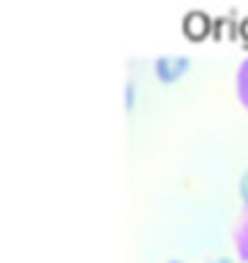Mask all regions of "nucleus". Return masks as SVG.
<instances>
[{
	"label": "nucleus",
	"instance_id": "obj_1",
	"mask_svg": "<svg viewBox=\"0 0 248 263\" xmlns=\"http://www.w3.org/2000/svg\"><path fill=\"white\" fill-rule=\"evenodd\" d=\"M188 71H190V59L182 57V54L161 57V59H156V64H153V73H156V78L166 85L178 83Z\"/></svg>",
	"mask_w": 248,
	"mask_h": 263
},
{
	"label": "nucleus",
	"instance_id": "obj_2",
	"mask_svg": "<svg viewBox=\"0 0 248 263\" xmlns=\"http://www.w3.org/2000/svg\"><path fill=\"white\" fill-rule=\"evenodd\" d=\"M239 195H241V200L248 205V168L243 171V176H241V180H239Z\"/></svg>",
	"mask_w": 248,
	"mask_h": 263
},
{
	"label": "nucleus",
	"instance_id": "obj_3",
	"mask_svg": "<svg viewBox=\"0 0 248 263\" xmlns=\"http://www.w3.org/2000/svg\"><path fill=\"white\" fill-rule=\"evenodd\" d=\"M134 103H136V88L134 83H127V110H132Z\"/></svg>",
	"mask_w": 248,
	"mask_h": 263
},
{
	"label": "nucleus",
	"instance_id": "obj_4",
	"mask_svg": "<svg viewBox=\"0 0 248 263\" xmlns=\"http://www.w3.org/2000/svg\"><path fill=\"white\" fill-rule=\"evenodd\" d=\"M210 263H234V261H231L229 256H217V258H212Z\"/></svg>",
	"mask_w": 248,
	"mask_h": 263
},
{
	"label": "nucleus",
	"instance_id": "obj_5",
	"mask_svg": "<svg viewBox=\"0 0 248 263\" xmlns=\"http://www.w3.org/2000/svg\"><path fill=\"white\" fill-rule=\"evenodd\" d=\"M168 263H182V261H178V258H171V261H168Z\"/></svg>",
	"mask_w": 248,
	"mask_h": 263
}]
</instances>
